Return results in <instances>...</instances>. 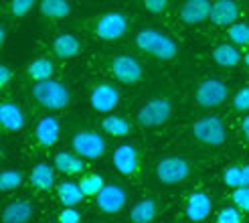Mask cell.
<instances>
[{"mask_svg": "<svg viewBox=\"0 0 249 223\" xmlns=\"http://www.w3.org/2000/svg\"><path fill=\"white\" fill-rule=\"evenodd\" d=\"M136 47L160 61H172L178 55V45L174 43V39L158 29H142L136 35Z\"/></svg>", "mask_w": 249, "mask_h": 223, "instance_id": "cell-1", "label": "cell"}, {"mask_svg": "<svg viewBox=\"0 0 249 223\" xmlns=\"http://www.w3.org/2000/svg\"><path fill=\"white\" fill-rule=\"evenodd\" d=\"M31 95H33V102L45 110H63L71 102L69 88L63 81H57L53 77L43 79V81H35Z\"/></svg>", "mask_w": 249, "mask_h": 223, "instance_id": "cell-2", "label": "cell"}, {"mask_svg": "<svg viewBox=\"0 0 249 223\" xmlns=\"http://www.w3.org/2000/svg\"><path fill=\"white\" fill-rule=\"evenodd\" d=\"M130 27V19L122 12H104L95 19L87 22V31H89L95 39L99 41H118L124 35L128 33Z\"/></svg>", "mask_w": 249, "mask_h": 223, "instance_id": "cell-3", "label": "cell"}, {"mask_svg": "<svg viewBox=\"0 0 249 223\" xmlns=\"http://www.w3.org/2000/svg\"><path fill=\"white\" fill-rule=\"evenodd\" d=\"M170 116H172V102L168 97H152L136 112V122L144 128H156L166 124Z\"/></svg>", "mask_w": 249, "mask_h": 223, "instance_id": "cell-4", "label": "cell"}, {"mask_svg": "<svg viewBox=\"0 0 249 223\" xmlns=\"http://www.w3.org/2000/svg\"><path fill=\"white\" fill-rule=\"evenodd\" d=\"M71 148L73 152H77L87 160H97V158H104L107 144L104 140V136H99L95 130H77L71 136Z\"/></svg>", "mask_w": 249, "mask_h": 223, "instance_id": "cell-5", "label": "cell"}, {"mask_svg": "<svg viewBox=\"0 0 249 223\" xmlns=\"http://www.w3.org/2000/svg\"><path fill=\"white\" fill-rule=\"evenodd\" d=\"M193 136L203 142L207 146H221L227 138V130H225V124L219 116H203L198 118L193 128H191Z\"/></svg>", "mask_w": 249, "mask_h": 223, "instance_id": "cell-6", "label": "cell"}, {"mask_svg": "<svg viewBox=\"0 0 249 223\" xmlns=\"http://www.w3.org/2000/svg\"><path fill=\"white\" fill-rule=\"evenodd\" d=\"M227 95H229V88L225 81H221L217 77H207L196 85L195 102H196V106L211 110V108H219L225 104Z\"/></svg>", "mask_w": 249, "mask_h": 223, "instance_id": "cell-7", "label": "cell"}, {"mask_svg": "<svg viewBox=\"0 0 249 223\" xmlns=\"http://www.w3.org/2000/svg\"><path fill=\"white\" fill-rule=\"evenodd\" d=\"M191 175V163L184 156H164L156 163V177L162 185H178Z\"/></svg>", "mask_w": 249, "mask_h": 223, "instance_id": "cell-8", "label": "cell"}, {"mask_svg": "<svg viewBox=\"0 0 249 223\" xmlns=\"http://www.w3.org/2000/svg\"><path fill=\"white\" fill-rule=\"evenodd\" d=\"M107 71L122 83H138L144 75L142 63L132 55H118L107 61Z\"/></svg>", "mask_w": 249, "mask_h": 223, "instance_id": "cell-9", "label": "cell"}, {"mask_svg": "<svg viewBox=\"0 0 249 223\" xmlns=\"http://www.w3.org/2000/svg\"><path fill=\"white\" fill-rule=\"evenodd\" d=\"M97 209L106 215H116L120 213L128 203V195L120 185H104V189L95 195Z\"/></svg>", "mask_w": 249, "mask_h": 223, "instance_id": "cell-10", "label": "cell"}, {"mask_svg": "<svg viewBox=\"0 0 249 223\" xmlns=\"http://www.w3.org/2000/svg\"><path fill=\"white\" fill-rule=\"evenodd\" d=\"M89 104L99 114H109L120 104V92L114 83H97L89 93Z\"/></svg>", "mask_w": 249, "mask_h": 223, "instance_id": "cell-11", "label": "cell"}, {"mask_svg": "<svg viewBox=\"0 0 249 223\" xmlns=\"http://www.w3.org/2000/svg\"><path fill=\"white\" fill-rule=\"evenodd\" d=\"M61 136V126L55 116H43L35 126V142L39 148H51Z\"/></svg>", "mask_w": 249, "mask_h": 223, "instance_id": "cell-12", "label": "cell"}, {"mask_svg": "<svg viewBox=\"0 0 249 223\" xmlns=\"http://www.w3.org/2000/svg\"><path fill=\"white\" fill-rule=\"evenodd\" d=\"M211 0H184L180 6V20L184 24H201L211 17Z\"/></svg>", "mask_w": 249, "mask_h": 223, "instance_id": "cell-13", "label": "cell"}, {"mask_svg": "<svg viewBox=\"0 0 249 223\" xmlns=\"http://www.w3.org/2000/svg\"><path fill=\"white\" fill-rule=\"evenodd\" d=\"M239 17V6L235 0H215L211 4V17L209 20L213 24H219V27H229L237 20Z\"/></svg>", "mask_w": 249, "mask_h": 223, "instance_id": "cell-14", "label": "cell"}, {"mask_svg": "<svg viewBox=\"0 0 249 223\" xmlns=\"http://www.w3.org/2000/svg\"><path fill=\"white\" fill-rule=\"evenodd\" d=\"M140 156L132 144H120L114 150V167L122 175H134L138 170Z\"/></svg>", "mask_w": 249, "mask_h": 223, "instance_id": "cell-15", "label": "cell"}, {"mask_svg": "<svg viewBox=\"0 0 249 223\" xmlns=\"http://www.w3.org/2000/svg\"><path fill=\"white\" fill-rule=\"evenodd\" d=\"M211 209H213V199H211L207 193L196 191L186 199L184 213L191 221H203L211 215Z\"/></svg>", "mask_w": 249, "mask_h": 223, "instance_id": "cell-16", "label": "cell"}, {"mask_svg": "<svg viewBox=\"0 0 249 223\" xmlns=\"http://www.w3.org/2000/svg\"><path fill=\"white\" fill-rule=\"evenodd\" d=\"M0 124L6 132H20L24 128V114L18 104L4 100L0 104Z\"/></svg>", "mask_w": 249, "mask_h": 223, "instance_id": "cell-17", "label": "cell"}, {"mask_svg": "<svg viewBox=\"0 0 249 223\" xmlns=\"http://www.w3.org/2000/svg\"><path fill=\"white\" fill-rule=\"evenodd\" d=\"M81 51H83L81 41L73 35H57L51 43V53L57 59H73L81 55Z\"/></svg>", "mask_w": 249, "mask_h": 223, "instance_id": "cell-18", "label": "cell"}, {"mask_svg": "<svg viewBox=\"0 0 249 223\" xmlns=\"http://www.w3.org/2000/svg\"><path fill=\"white\" fill-rule=\"evenodd\" d=\"M35 215V207L29 201H12L2 209V219L4 223H24V221H31Z\"/></svg>", "mask_w": 249, "mask_h": 223, "instance_id": "cell-19", "label": "cell"}, {"mask_svg": "<svg viewBox=\"0 0 249 223\" xmlns=\"http://www.w3.org/2000/svg\"><path fill=\"white\" fill-rule=\"evenodd\" d=\"M29 181L35 189L39 191H51L53 185H55V165L49 167L47 163H39L35 165L31 175H29Z\"/></svg>", "mask_w": 249, "mask_h": 223, "instance_id": "cell-20", "label": "cell"}, {"mask_svg": "<svg viewBox=\"0 0 249 223\" xmlns=\"http://www.w3.org/2000/svg\"><path fill=\"white\" fill-rule=\"evenodd\" d=\"M83 156H79L77 152H65V150H61L55 154L53 158V165L59 172H63V175H77V172H81L85 168L83 165Z\"/></svg>", "mask_w": 249, "mask_h": 223, "instance_id": "cell-21", "label": "cell"}, {"mask_svg": "<svg viewBox=\"0 0 249 223\" xmlns=\"http://www.w3.org/2000/svg\"><path fill=\"white\" fill-rule=\"evenodd\" d=\"M57 197L63 207H75L83 201V191L79 187V183L75 181H61L57 185Z\"/></svg>", "mask_w": 249, "mask_h": 223, "instance_id": "cell-22", "label": "cell"}, {"mask_svg": "<svg viewBox=\"0 0 249 223\" xmlns=\"http://www.w3.org/2000/svg\"><path fill=\"white\" fill-rule=\"evenodd\" d=\"M213 61L219 65V67H225V69H233L241 63V55L237 51L235 45H229V43H223V45H217L215 51H213Z\"/></svg>", "mask_w": 249, "mask_h": 223, "instance_id": "cell-23", "label": "cell"}, {"mask_svg": "<svg viewBox=\"0 0 249 223\" xmlns=\"http://www.w3.org/2000/svg\"><path fill=\"white\" fill-rule=\"evenodd\" d=\"M39 10L49 20H61L71 15V2L69 0H41Z\"/></svg>", "mask_w": 249, "mask_h": 223, "instance_id": "cell-24", "label": "cell"}, {"mask_svg": "<svg viewBox=\"0 0 249 223\" xmlns=\"http://www.w3.org/2000/svg\"><path fill=\"white\" fill-rule=\"evenodd\" d=\"M156 213H158L156 201L150 199V197H144V199H140L138 203L132 207L130 219L136 221V223H150V221H154Z\"/></svg>", "mask_w": 249, "mask_h": 223, "instance_id": "cell-25", "label": "cell"}, {"mask_svg": "<svg viewBox=\"0 0 249 223\" xmlns=\"http://www.w3.org/2000/svg\"><path fill=\"white\" fill-rule=\"evenodd\" d=\"M24 73H27V77L33 79V81H43V79H51L53 73H55V65L51 59H35L31 61V63L27 65V69H24Z\"/></svg>", "mask_w": 249, "mask_h": 223, "instance_id": "cell-26", "label": "cell"}, {"mask_svg": "<svg viewBox=\"0 0 249 223\" xmlns=\"http://www.w3.org/2000/svg\"><path fill=\"white\" fill-rule=\"evenodd\" d=\"M102 128L109 136H126V134H130L132 126H130V122L122 116H106L102 120Z\"/></svg>", "mask_w": 249, "mask_h": 223, "instance_id": "cell-27", "label": "cell"}, {"mask_svg": "<svg viewBox=\"0 0 249 223\" xmlns=\"http://www.w3.org/2000/svg\"><path fill=\"white\" fill-rule=\"evenodd\" d=\"M104 185L106 183H104L102 175H97V172H87V175H83L79 179V187H81L85 197H95L99 191L104 189Z\"/></svg>", "mask_w": 249, "mask_h": 223, "instance_id": "cell-28", "label": "cell"}, {"mask_svg": "<svg viewBox=\"0 0 249 223\" xmlns=\"http://www.w3.org/2000/svg\"><path fill=\"white\" fill-rule=\"evenodd\" d=\"M22 181H24V175L20 170L6 168V170L0 172V191H4V193L15 191L22 185Z\"/></svg>", "mask_w": 249, "mask_h": 223, "instance_id": "cell-29", "label": "cell"}, {"mask_svg": "<svg viewBox=\"0 0 249 223\" xmlns=\"http://www.w3.org/2000/svg\"><path fill=\"white\" fill-rule=\"evenodd\" d=\"M227 35L233 45H249V24L247 22H237L229 24Z\"/></svg>", "mask_w": 249, "mask_h": 223, "instance_id": "cell-30", "label": "cell"}, {"mask_svg": "<svg viewBox=\"0 0 249 223\" xmlns=\"http://www.w3.org/2000/svg\"><path fill=\"white\" fill-rule=\"evenodd\" d=\"M35 2H36V0H8L6 10H8V15L12 19H22V17H27L29 12L33 10Z\"/></svg>", "mask_w": 249, "mask_h": 223, "instance_id": "cell-31", "label": "cell"}, {"mask_svg": "<svg viewBox=\"0 0 249 223\" xmlns=\"http://www.w3.org/2000/svg\"><path fill=\"white\" fill-rule=\"evenodd\" d=\"M223 181H225V185L231 189L245 187L243 185V165H233V167L225 168V172H223Z\"/></svg>", "mask_w": 249, "mask_h": 223, "instance_id": "cell-32", "label": "cell"}, {"mask_svg": "<svg viewBox=\"0 0 249 223\" xmlns=\"http://www.w3.org/2000/svg\"><path fill=\"white\" fill-rule=\"evenodd\" d=\"M215 219L217 223H241L243 215H241V209L235 205V207H223Z\"/></svg>", "mask_w": 249, "mask_h": 223, "instance_id": "cell-33", "label": "cell"}, {"mask_svg": "<svg viewBox=\"0 0 249 223\" xmlns=\"http://www.w3.org/2000/svg\"><path fill=\"white\" fill-rule=\"evenodd\" d=\"M233 203L237 205L241 211L249 213V187H237V189H233Z\"/></svg>", "mask_w": 249, "mask_h": 223, "instance_id": "cell-34", "label": "cell"}, {"mask_svg": "<svg viewBox=\"0 0 249 223\" xmlns=\"http://www.w3.org/2000/svg\"><path fill=\"white\" fill-rule=\"evenodd\" d=\"M233 108L237 112H249V88L237 90V93L233 95Z\"/></svg>", "mask_w": 249, "mask_h": 223, "instance_id": "cell-35", "label": "cell"}, {"mask_svg": "<svg viewBox=\"0 0 249 223\" xmlns=\"http://www.w3.org/2000/svg\"><path fill=\"white\" fill-rule=\"evenodd\" d=\"M57 219L61 223H79L81 221V213L75 207H63V211H59Z\"/></svg>", "mask_w": 249, "mask_h": 223, "instance_id": "cell-36", "label": "cell"}, {"mask_svg": "<svg viewBox=\"0 0 249 223\" xmlns=\"http://www.w3.org/2000/svg\"><path fill=\"white\" fill-rule=\"evenodd\" d=\"M142 4L148 12H152V15H162L168 8V0H142Z\"/></svg>", "mask_w": 249, "mask_h": 223, "instance_id": "cell-37", "label": "cell"}, {"mask_svg": "<svg viewBox=\"0 0 249 223\" xmlns=\"http://www.w3.org/2000/svg\"><path fill=\"white\" fill-rule=\"evenodd\" d=\"M10 77H12L10 67H8V65H2V67H0V88H6L8 81H10Z\"/></svg>", "mask_w": 249, "mask_h": 223, "instance_id": "cell-38", "label": "cell"}, {"mask_svg": "<svg viewBox=\"0 0 249 223\" xmlns=\"http://www.w3.org/2000/svg\"><path fill=\"white\" fill-rule=\"evenodd\" d=\"M241 130H243V136H245V140H247V144H249V116L243 118V122H241Z\"/></svg>", "mask_w": 249, "mask_h": 223, "instance_id": "cell-39", "label": "cell"}, {"mask_svg": "<svg viewBox=\"0 0 249 223\" xmlns=\"http://www.w3.org/2000/svg\"><path fill=\"white\" fill-rule=\"evenodd\" d=\"M243 185L249 187V165H243Z\"/></svg>", "mask_w": 249, "mask_h": 223, "instance_id": "cell-40", "label": "cell"}, {"mask_svg": "<svg viewBox=\"0 0 249 223\" xmlns=\"http://www.w3.org/2000/svg\"><path fill=\"white\" fill-rule=\"evenodd\" d=\"M243 61H245V65H247V67H249V51H247V53H245V57H243Z\"/></svg>", "mask_w": 249, "mask_h": 223, "instance_id": "cell-41", "label": "cell"}]
</instances>
